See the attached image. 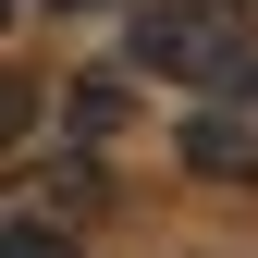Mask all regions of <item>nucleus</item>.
Masks as SVG:
<instances>
[{
    "instance_id": "1",
    "label": "nucleus",
    "mask_w": 258,
    "mask_h": 258,
    "mask_svg": "<svg viewBox=\"0 0 258 258\" xmlns=\"http://www.w3.org/2000/svg\"><path fill=\"white\" fill-rule=\"evenodd\" d=\"M123 61L160 86H234L246 61H258V13L246 0H136V25H123Z\"/></svg>"
},
{
    "instance_id": "2",
    "label": "nucleus",
    "mask_w": 258,
    "mask_h": 258,
    "mask_svg": "<svg viewBox=\"0 0 258 258\" xmlns=\"http://www.w3.org/2000/svg\"><path fill=\"white\" fill-rule=\"evenodd\" d=\"M172 160L197 184H258V61L234 86H209L197 111H184V136H172Z\"/></svg>"
},
{
    "instance_id": "3",
    "label": "nucleus",
    "mask_w": 258,
    "mask_h": 258,
    "mask_svg": "<svg viewBox=\"0 0 258 258\" xmlns=\"http://www.w3.org/2000/svg\"><path fill=\"white\" fill-rule=\"evenodd\" d=\"M99 197H111V172H99V148H61V160H37V172L13 184V209H25V221H61V234H74V221L99 209Z\"/></svg>"
},
{
    "instance_id": "4",
    "label": "nucleus",
    "mask_w": 258,
    "mask_h": 258,
    "mask_svg": "<svg viewBox=\"0 0 258 258\" xmlns=\"http://www.w3.org/2000/svg\"><path fill=\"white\" fill-rule=\"evenodd\" d=\"M61 123H74V148H111V136H123V86H111V74H74Z\"/></svg>"
},
{
    "instance_id": "5",
    "label": "nucleus",
    "mask_w": 258,
    "mask_h": 258,
    "mask_svg": "<svg viewBox=\"0 0 258 258\" xmlns=\"http://www.w3.org/2000/svg\"><path fill=\"white\" fill-rule=\"evenodd\" d=\"M25 136H37V74L0 61V160H25Z\"/></svg>"
},
{
    "instance_id": "6",
    "label": "nucleus",
    "mask_w": 258,
    "mask_h": 258,
    "mask_svg": "<svg viewBox=\"0 0 258 258\" xmlns=\"http://www.w3.org/2000/svg\"><path fill=\"white\" fill-rule=\"evenodd\" d=\"M0 258H74V234H61V221H25V209H0Z\"/></svg>"
},
{
    "instance_id": "7",
    "label": "nucleus",
    "mask_w": 258,
    "mask_h": 258,
    "mask_svg": "<svg viewBox=\"0 0 258 258\" xmlns=\"http://www.w3.org/2000/svg\"><path fill=\"white\" fill-rule=\"evenodd\" d=\"M49 13H111V0H49Z\"/></svg>"
},
{
    "instance_id": "8",
    "label": "nucleus",
    "mask_w": 258,
    "mask_h": 258,
    "mask_svg": "<svg viewBox=\"0 0 258 258\" xmlns=\"http://www.w3.org/2000/svg\"><path fill=\"white\" fill-rule=\"evenodd\" d=\"M13 13H25V0H0V25H13Z\"/></svg>"
}]
</instances>
